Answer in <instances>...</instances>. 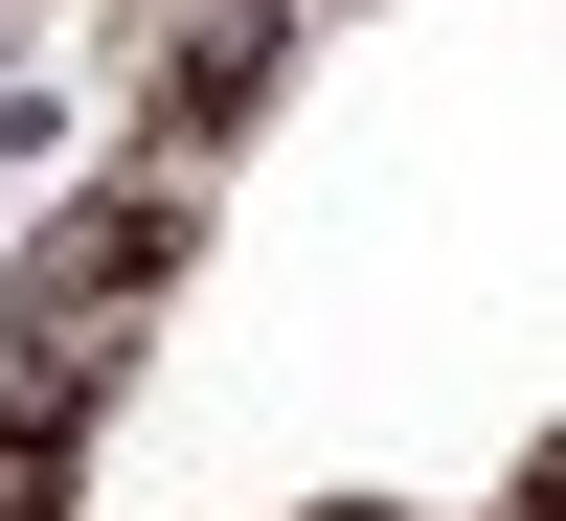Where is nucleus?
<instances>
[{"mask_svg":"<svg viewBox=\"0 0 566 521\" xmlns=\"http://www.w3.org/2000/svg\"><path fill=\"white\" fill-rule=\"evenodd\" d=\"M544 521H566V477H544Z\"/></svg>","mask_w":566,"mask_h":521,"instance_id":"f257e3e1","label":"nucleus"}]
</instances>
